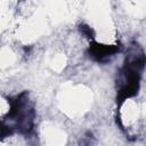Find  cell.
I'll return each mask as SVG.
<instances>
[{
	"label": "cell",
	"instance_id": "obj_4",
	"mask_svg": "<svg viewBox=\"0 0 146 146\" xmlns=\"http://www.w3.org/2000/svg\"><path fill=\"white\" fill-rule=\"evenodd\" d=\"M80 32L86 36V38H89V39H94V31L90 26L86 25V24H81L80 27H79Z\"/></svg>",
	"mask_w": 146,
	"mask_h": 146
},
{
	"label": "cell",
	"instance_id": "obj_3",
	"mask_svg": "<svg viewBox=\"0 0 146 146\" xmlns=\"http://www.w3.org/2000/svg\"><path fill=\"white\" fill-rule=\"evenodd\" d=\"M94 144H95V137H94L92 132H90V131H88L82 137V139L80 141L81 146H94Z\"/></svg>",
	"mask_w": 146,
	"mask_h": 146
},
{
	"label": "cell",
	"instance_id": "obj_2",
	"mask_svg": "<svg viewBox=\"0 0 146 146\" xmlns=\"http://www.w3.org/2000/svg\"><path fill=\"white\" fill-rule=\"evenodd\" d=\"M14 128L8 124L5 121H0V139H3L6 137H9L14 133Z\"/></svg>",
	"mask_w": 146,
	"mask_h": 146
},
{
	"label": "cell",
	"instance_id": "obj_1",
	"mask_svg": "<svg viewBox=\"0 0 146 146\" xmlns=\"http://www.w3.org/2000/svg\"><path fill=\"white\" fill-rule=\"evenodd\" d=\"M121 51L120 46H108L100 43H92L89 47V56L97 62H105Z\"/></svg>",
	"mask_w": 146,
	"mask_h": 146
}]
</instances>
